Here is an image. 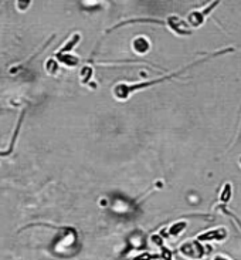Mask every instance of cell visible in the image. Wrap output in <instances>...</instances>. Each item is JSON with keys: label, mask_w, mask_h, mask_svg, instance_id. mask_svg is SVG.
<instances>
[{"label": "cell", "mask_w": 241, "mask_h": 260, "mask_svg": "<svg viewBox=\"0 0 241 260\" xmlns=\"http://www.w3.org/2000/svg\"><path fill=\"white\" fill-rule=\"evenodd\" d=\"M166 26L173 31V33H176L179 36H187L190 35V26L189 24H186L180 17H177V16H169L168 19H166Z\"/></svg>", "instance_id": "obj_1"}, {"label": "cell", "mask_w": 241, "mask_h": 260, "mask_svg": "<svg viewBox=\"0 0 241 260\" xmlns=\"http://www.w3.org/2000/svg\"><path fill=\"white\" fill-rule=\"evenodd\" d=\"M180 252L190 259H202L203 257V247L197 242H186L183 246L180 247Z\"/></svg>", "instance_id": "obj_2"}, {"label": "cell", "mask_w": 241, "mask_h": 260, "mask_svg": "<svg viewBox=\"0 0 241 260\" xmlns=\"http://www.w3.org/2000/svg\"><path fill=\"white\" fill-rule=\"evenodd\" d=\"M132 49H134L135 53L138 54H145L148 53L149 49H150V43L146 37L143 36H139V37H135L134 42H132Z\"/></svg>", "instance_id": "obj_3"}, {"label": "cell", "mask_w": 241, "mask_h": 260, "mask_svg": "<svg viewBox=\"0 0 241 260\" xmlns=\"http://www.w3.org/2000/svg\"><path fill=\"white\" fill-rule=\"evenodd\" d=\"M56 57L60 63H63L67 67H75L79 63V58L74 54H71V53H57Z\"/></svg>", "instance_id": "obj_4"}, {"label": "cell", "mask_w": 241, "mask_h": 260, "mask_svg": "<svg viewBox=\"0 0 241 260\" xmlns=\"http://www.w3.org/2000/svg\"><path fill=\"white\" fill-rule=\"evenodd\" d=\"M31 5V0H16V6L20 12H26Z\"/></svg>", "instance_id": "obj_5"}, {"label": "cell", "mask_w": 241, "mask_h": 260, "mask_svg": "<svg viewBox=\"0 0 241 260\" xmlns=\"http://www.w3.org/2000/svg\"><path fill=\"white\" fill-rule=\"evenodd\" d=\"M46 69L51 73V74H54L57 70H58V63H56V61H53V60H50L49 63H47V66H46Z\"/></svg>", "instance_id": "obj_6"}, {"label": "cell", "mask_w": 241, "mask_h": 260, "mask_svg": "<svg viewBox=\"0 0 241 260\" xmlns=\"http://www.w3.org/2000/svg\"><path fill=\"white\" fill-rule=\"evenodd\" d=\"M90 74H92L91 69H90V67H84V70H83V76H81V78H83V81H84V83H87V80H88V77H90Z\"/></svg>", "instance_id": "obj_7"}, {"label": "cell", "mask_w": 241, "mask_h": 260, "mask_svg": "<svg viewBox=\"0 0 241 260\" xmlns=\"http://www.w3.org/2000/svg\"><path fill=\"white\" fill-rule=\"evenodd\" d=\"M213 260H230L228 257H226V256H221V254H219V256H216Z\"/></svg>", "instance_id": "obj_8"}]
</instances>
